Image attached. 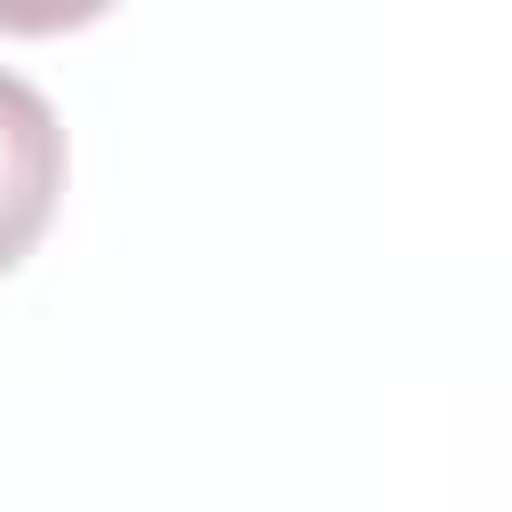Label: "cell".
Instances as JSON below:
<instances>
[{"instance_id": "obj_1", "label": "cell", "mask_w": 512, "mask_h": 512, "mask_svg": "<svg viewBox=\"0 0 512 512\" xmlns=\"http://www.w3.org/2000/svg\"><path fill=\"white\" fill-rule=\"evenodd\" d=\"M56 192H64V120L24 72L0 64V272H16L40 248Z\"/></svg>"}]
</instances>
